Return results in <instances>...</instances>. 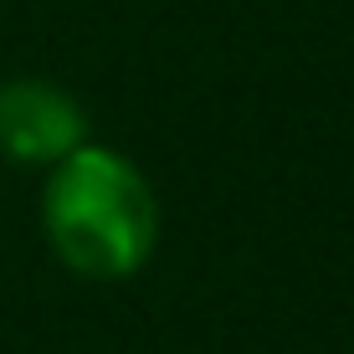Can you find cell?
Segmentation results:
<instances>
[{
  "mask_svg": "<svg viewBox=\"0 0 354 354\" xmlns=\"http://www.w3.org/2000/svg\"><path fill=\"white\" fill-rule=\"evenodd\" d=\"M41 226L67 272L88 283H118L160 247V195L129 154L88 139L46 169Z\"/></svg>",
  "mask_w": 354,
  "mask_h": 354,
  "instance_id": "obj_1",
  "label": "cell"
},
{
  "mask_svg": "<svg viewBox=\"0 0 354 354\" xmlns=\"http://www.w3.org/2000/svg\"><path fill=\"white\" fill-rule=\"evenodd\" d=\"M88 144V113L67 88L46 77L0 82V154L16 165L52 169Z\"/></svg>",
  "mask_w": 354,
  "mask_h": 354,
  "instance_id": "obj_2",
  "label": "cell"
}]
</instances>
